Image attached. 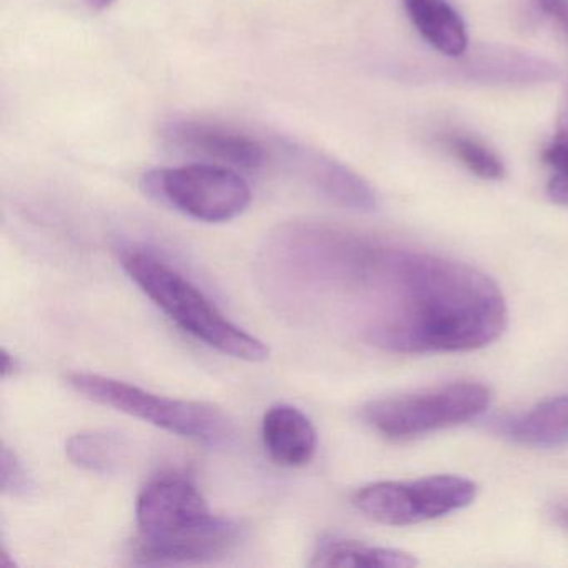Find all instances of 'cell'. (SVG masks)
I'll list each match as a JSON object with an SVG mask.
<instances>
[{
    "mask_svg": "<svg viewBox=\"0 0 568 568\" xmlns=\"http://www.w3.org/2000/svg\"><path fill=\"white\" fill-rule=\"evenodd\" d=\"M342 295L362 305L365 338L397 354L477 351L508 322L500 288L477 268L372 242Z\"/></svg>",
    "mask_w": 568,
    "mask_h": 568,
    "instance_id": "obj_1",
    "label": "cell"
},
{
    "mask_svg": "<svg viewBox=\"0 0 568 568\" xmlns=\"http://www.w3.org/2000/svg\"><path fill=\"white\" fill-rule=\"evenodd\" d=\"M135 515L139 537L132 557L142 565L209 564L225 557L241 538V527L212 514L201 490L182 475H162L145 485Z\"/></svg>",
    "mask_w": 568,
    "mask_h": 568,
    "instance_id": "obj_2",
    "label": "cell"
},
{
    "mask_svg": "<svg viewBox=\"0 0 568 568\" xmlns=\"http://www.w3.org/2000/svg\"><path fill=\"white\" fill-rule=\"evenodd\" d=\"M122 267L142 292L185 334L229 357L267 361L268 347L229 321L217 305L164 258L145 248L122 252Z\"/></svg>",
    "mask_w": 568,
    "mask_h": 568,
    "instance_id": "obj_3",
    "label": "cell"
},
{
    "mask_svg": "<svg viewBox=\"0 0 568 568\" xmlns=\"http://www.w3.org/2000/svg\"><path fill=\"white\" fill-rule=\"evenodd\" d=\"M68 382L82 397L115 408L131 417L141 418L179 437L209 447L227 445L234 437V425L227 415L214 405L164 397L128 382L85 372L69 375Z\"/></svg>",
    "mask_w": 568,
    "mask_h": 568,
    "instance_id": "obj_4",
    "label": "cell"
},
{
    "mask_svg": "<svg viewBox=\"0 0 568 568\" xmlns=\"http://www.w3.org/2000/svg\"><path fill=\"white\" fill-rule=\"evenodd\" d=\"M491 402L488 387L478 382H455L417 394L381 398L362 408V418L377 434L408 440L477 418Z\"/></svg>",
    "mask_w": 568,
    "mask_h": 568,
    "instance_id": "obj_5",
    "label": "cell"
},
{
    "mask_svg": "<svg viewBox=\"0 0 568 568\" xmlns=\"http://www.w3.org/2000/svg\"><path fill=\"white\" fill-rule=\"evenodd\" d=\"M142 189L155 201L209 224L239 217L252 197L251 187L237 171L207 162L155 169L144 174Z\"/></svg>",
    "mask_w": 568,
    "mask_h": 568,
    "instance_id": "obj_6",
    "label": "cell"
},
{
    "mask_svg": "<svg viewBox=\"0 0 568 568\" xmlns=\"http://www.w3.org/2000/svg\"><path fill=\"white\" fill-rule=\"evenodd\" d=\"M475 497V481L457 475H432L367 485L354 495V505L378 524L404 527L454 514L468 507Z\"/></svg>",
    "mask_w": 568,
    "mask_h": 568,
    "instance_id": "obj_7",
    "label": "cell"
},
{
    "mask_svg": "<svg viewBox=\"0 0 568 568\" xmlns=\"http://www.w3.org/2000/svg\"><path fill=\"white\" fill-rule=\"evenodd\" d=\"M162 135L178 151L234 171H257L268 155L261 139L222 122L174 119L164 125Z\"/></svg>",
    "mask_w": 568,
    "mask_h": 568,
    "instance_id": "obj_8",
    "label": "cell"
},
{
    "mask_svg": "<svg viewBox=\"0 0 568 568\" xmlns=\"http://www.w3.org/2000/svg\"><path fill=\"white\" fill-rule=\"evenodd\" d=\"M275 149L294 174L322 197L351 211L374 212L377 209V194L372 185L342 162L287 139L275 142Z\"/></svg>",
    "mask_w": 568,
    "mask_h": 568,
    "instance_id": "obj_9",
    "label": "cell"
},
{
    "mask_svg": "<svg viewBox=\"0 0 568 568\" xmlns=\"http://www.w3.org/2000/svg\"><path fill=\"white\" fill-rule=\"evenodd\" d=\"M262 440L275 464L302 467L314 458L317 432L311 418L294 405H272L262 420Z\"/></svg>",
    "mask_w": 568,
    "mask_h": 568,
    "instance_id": "obj_10",
    "label": "cell"
},
{
    "mask_svg": "<svg viewBox=\"0 0 568 568\" xmlns=\"http://www.w3.org/2000/svg\"><path fill=\"white\" fill-rule=\"evenodd\" d=\"M498 432L525 447L551 448L568 444V395L545 398L525 414L504 418Z\"/></svg>",
    "mask_w": 568,
    "mask_h": 568,
    "instance_id": "obj_11",
    "label": "cell"
},
{
    "mask_svg": "<svg viewBox=\"0 0 568 568\" xmlns=\"http://www.w3.org/2000/svg\"><path fill=\"white\" fill-rule=\"evenodd\" d=\"M418 34L448 58H460L468 48L467 29L447 0H402Z\"/></svg>",
    "mask_w": 568,
    "mask_h": 568,
    "instance_id": "obj_12",
    "label": "cell"
},
{
    "mask_svg": "<svg viewBox=\"0 0 568 568\" xmlns=\"http://www.w3.org/2000/svg\"><path fill=\"white\" fill-rule=\"evenodd\" d=\"M311 567L412 568L418 560L407 551L325 537L312 554Z\"/></svg>",
    "mask_w": 568,
    "mask_h": 568,
    "instance_id": "obj_13",
    "label": "cell"
},
{
    "mask_svg": "<svg viewBox=\"0 0 568 568\" xmlns=\"http://www.w3.org/2000/svg\"><path fill=\"white\" fill-rule=\"evenodd\" d=\"M65 454L72 464L92 474L109 475L119 470L125 458V445L111 432H81L65 444Z\"/></svg>",
    "mask_w": 568,
    "mask_h": 568,
    "instance_id": "obj_14",
    "label": "cell"
},
{
    "mask_svg": "<svg viewBox=\"0 0 568 568\" xmlns=\"http://www.w3.org/2000/svg\"><path fill=\"white\" fill-rule=\"evenodd\" d=\"M544 161L550 169L548 197L555 204L568 207V81L561 91L554 139L545 149Z\"/></svg>",
    "mask_w": 568,
    "mask_h": 568,
    "instance_id": "obj_15",
    "label": "cell"
},
{
    "mask_svg": "<svg viewBox=\"0 0 568 568\" xmlns=\"http://www.w3.org/2000/svg\"><path fill=\"white\" fill-rule=\"evenodd\" d=\"M452 154L477 178L485 181H500L505 175V168L500 159L491 149L481 144L477 139L467 135H452L447 141Z\"/></svg>",
    "mask_w": 568,
    "mask_h": 568,
    "instance_id": "obj_16",
    "label": "cell"
},
{
    "mask_svg": "<svg viewBox=\"0 0 568 568\" xmlns=\"http://www.w3.org/2000/svg\"><path fill=\"white\" fill-rule=\"evenodd\" d=\"M0 487L6 495L18 498L29 497L34 488V481L28 474V468L8 445H2V454H0Z\"/></svg>",
    "mask_w": 568,
    "mask_h": 568,
    "instance_id": "obj_17",
    "label": "cell"
},
{
    "mask_svg": "<svg viewBox=\"0 0 568 568\" xmlns=\"http://www.w3.org/2000/svg\"><path fill=\"white\" fill-rule=\"evenodd\" d=\"M538 9L554 19L568 38V0H537Z\"/></svg>",
    "mask_w": 568,
    "mask_h": 568,
    "instance_id": "obj_18",
    "label": "cell"
},
{
    "mask_svg": "<svg viewBox=\"0 0 568 568\" xmlns=\"http://www.w3.org/2000/svg\"><path fill=\"white\" fill-rule=\"evenodd\" d=\"M19 362L9 354L8 351H4V368H2V378H8L9 375H14L18 372Z\"/></svg>",
    "mask_w": 568,
    "mask_h": 568,
    "instance_id": "obj_19",
    "label": "cell"
},
{
    "mask_svg": "<svg viewBox=\"0 0 568 568\" xmlns=\"http://www.w3.org/2000/svg\"><path fill=\"white\" fill-rule=\"evenodd\" d=\"M555 518H557L558 524L568 531V505H558V507H555Z\"/></svg>",
    "mask_w": 568,
    "mask_h": 568,
    "instance_id": "obj_20",
    "label": "cell"
},
{
    "mask_svg": "<svg viewBox=\"0 0 568 568\" xmlns=\"http://www.w3.org/2000/svg\"><path fill=\"white\" fill-rule=\"evenodd\" d=\"M85 4L94 11H105V9L115 4V0H85Z\"/></svg>",
    "mask_w": 568,
    "mask_h": 568,
    "instance_id": "obj_21",
    "label": "cell"
}]
</instances>
